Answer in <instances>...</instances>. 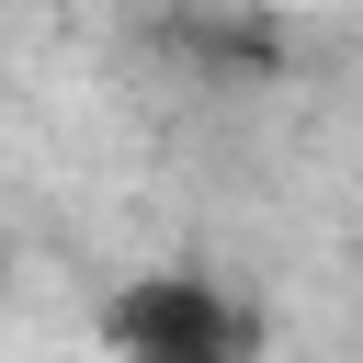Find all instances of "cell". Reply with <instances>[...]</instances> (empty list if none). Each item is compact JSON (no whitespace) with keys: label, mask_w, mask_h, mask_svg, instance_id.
I'll return each instance as SVG.
<instances>
[{"label":"cell","mask_w":363,"mask_h":363,"mask_svg":"<svg viewBox=\"0 0 363 363\" xmlns=\"http://www.w3.org/2000/svg\"><path fill=\"white\" fill-rule=\"evenodd\" d=\"M102 340L113 363H250V318L216 272H125L102 295Z\"/></svg>","instance_id":"obj_1"}]
</instances>
